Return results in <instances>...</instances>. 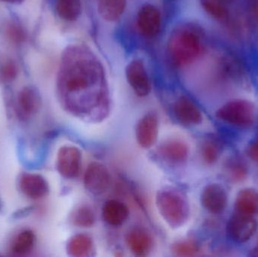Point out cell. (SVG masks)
Here are the masks:
<instances>
[{
  "instance_id": "obj_1",
  "label": "cell",
  "mask_w": 258,
  "mask_h": 257,
  "mask_svg": "<svg viewBox=\"0 0 258 257\" xmlns=\"http://www.w3.org/2000/svg\"><path fill=\"white\" fill-rule=\"evenodd\" d=\"M104 84V69L89 50L81 46L65 50L57 80V92L64 105L74 97L91 95L93 89L98 91Z\"/></svg>"
},
{
  "instance_id": "obj_2",
  "label": "cell",
  "mask_w": 258,
  "mask_h": 257,
  "mask_svg": "<svg viewBox=\"0 0 258 257\" xmlns=\"http://www.w3.org/2000/svg\"><path fill=\"white\" fill-rule=\"evenodd\" d=\"M167 48L174 64H189L200 56L203 50L201 30L191 24L177 26L170 34Z\"/></svg>"
},
{
  "instance_id": "obj_3",
  "label": "cell",
  "mask_w": 258,
  "mask_h": 257,
  "mask_svg": "<svg viewBox=\"0 0 258 257\" xmlns=\"http://www.w3.org/2000/svg\"><path fill=\"white\" fill-rule=\"evenodd\" d=\"M156 205L161 217L173 229L181 227L189 218V204L184 196L174 189L158 192Z\"/></svg>"
},
{
  "instance_id": "obj_4",
  "label": "cell",
  "mask_w": 258,
  "mask_h": 257,
  "mask_svg": "<svg viewBox=\"0 0 258 257\" xmlns=\"http://www.w3.org/2000/svg\"><path fill=\"white\" fill-rule=\"evenodd\" d=\"M216 116L221 120L236 126H249L254 122V105L244 100L230 101L216 112Z\"/></svg>"
},
{
  "instance_id": "obj_5",
  "label": "cell",
  "mask_w": 258,
  "mask_h": 257,
  "mask_svg": "<svg viewBox=\"0 0 258 257\" xmlns=\"http://www.w3.org/2000/svg\"><path fill=\"white\" fill-rule=\"evenodd\" d=\"M41 107L42 97L39 89L33 85H27L18 93L14 109L18 119L25 122L39 113Z\"/></svg>"
},
{
  "instance_id": "obj_6",
  "label": "cell",
  "mask_w": 258,
  "mask_h": 257,
  "mask_svg": "<svg viewBox=\"0 0 258 257\" xmlns=\"http://www.w3.org/2000/svg\"><path fill=\"white\" fill-rule=\"evenodd\" d=\"M82 152L74 146H63L57 152L56 168L66 179H75L80 173Z\"/></svg>"
},
{
  "instance_id": "obj_7",
  "label": "cell",
  "mask_w": 258,
  "mask_h": 257,
  "mask_svg": "<svg viewBox=\"0 0 258 257\" xmlns=\"http://www.w3.org/2000/svg\"><path fill=\"white\" fill-rule=\"evenodd\" d=\"M110 172L106 166L97 161L89 164L83 178L88 192L95 196L104 194L110 187Z\"/></svg>"
},
{
  "instance_id": "obj_8",
  "label": "cell",
  "mask_w": 258,
  "mask_h": 257,
  "mask_svg": "<svg viewBox=\"0 0 258 257\" xmlns=\"http://www.w3.org/2000/svg\"><path fill=\"white\" fill-rule=\"evenodd\" d=\"M257 229V222L252 216L237 214L233 215L227 225L229 237L237 243H245L254 235Z\"/></svg>"
},
{
  "instance_id": "obj_9",
  "label": "cell",
  "mask_w": 258,
  "mask_h": 257,
  "mask_svg": "<svg viewBox=\"0 0 258 257\" xmlns=\"http://www.w3.org/2000/svg\"><path fill=\"white\" fill-rule=\"evenodd\" d=\"M125 74L128 84L138 96L143 98L150 95L151 82L142 60L131 61L126 66Z\"/></svg>"
},
{
  "instance_id": "obj_10",
  "label": "cell",
  "mask_w": 258,
  "mask_h": 257,
  "mask_svg": "<svg viewBox=\"0 0 258 257\" xmlns=\"http://www.w3.org/2000/svg\"><path fill=\"white\" fill-rule=\"evenodd\" d=\"M137 25L144 36L147 37L157 36L162 27L160 11L153 5H143L137 15Z\"/></svg>"
},
{
  "instance_id": "obj_11",
  "label": "cell",
  "mask_w": 258,
  "mask_h": 257,
  "mask_svg": "<svg viewBox=\"0 0 258 257\" xmlns=\"http://www.w3.org/2000/svg\"><path fill=\"white\" fill-rule=\"evenodd\" d=\"M159 119L155 113L144 115L137 124L135 136L141 148L150 149L157 141L159 135Z\"/></svg>"
},
{
  "instance_id": "obj_12",
  "label": "cell",
  "mask_w": 258,
  "mask_h": 257,
  "mask_svg": "<svg viewBox=\"0 0 258 257\" xmlns=\"http://www.w3.org/2000/svg\"><path fill=\"white\" fill-rule=\"evenodd\" d=\"M18 186L21 193L33 200L46 197L50 191L49 185L45 178L37 174H22L19 177Z\"/></svg>"
},
{
  "instance_id": "obj_13",
  "label": "cell",
  "mask_w": 258,
  "mask_h": 257,
  "mask_svg": "<svg viewBox=\"0 0 258 257\" xmlns=\"http://www.w3.org/2000/svg\"><path fill=\"white\" fill-rule=\"evenodd\" d=\"M174 116L186 126H195L203 122V114L198 106L186 96H181L173 106Z\"/></svg>"
},
{
  "instance_id": "obj_14",
  "label": "cell",
  "mask_w": 258,
  "mask_h": 257,
  "mask_svg": "<svg viewBox=\"0 0 258 257\" xmlns=\"http://www.w3.org/2000/svg\"><path fill=\"white\" fill-rule=\"evenodd\" d=\"M201 202L205 209L212 214H221L227 206V193L218 184H209L202 193Z\"/></svg>"
},
{
  "instance_id": "obj_15",
  "label": "cell",
  "mask_w": 258,
  "mask_h": 257,
  "mask_svg": "<svg viewBox=\"0 0 258 257\" xmlns=\"http://www.w3.org/2000/svg\"><path fill=\"white\" fill-rule=\"evenodd\" d=\"M161 156L171 164H180L187 160L189 148L186 143L179 139H170L159 148Z\"/></svg>"
},
{
  "instance_id": "obj_16",
  "label": "cell",
  "mask_w": 258,
  "mask_h": 257,
  "mask_svg": "<svg viewBox=\"0 0 258 257\" xmlns=\"http://www.w3.org/2000/svg\"><path fill=\"white\" fill-rule=\"evenodd\" d=\"M125 240L128 248L136 256H146L153 247L151 235L142 228L136 227L131 229L127 233Z\"/></svg>"
},
{
  "instance_id": "obj_17",
  "label": "cell",
  "mask_w": 258,
  "mask_h": 257,
  "mask_svg": "<svg viewBox=\"0 0 258 257\" xmlns=\"http://www.w3.org/2000/svg\"><path fill=\"white\" fill-rule=\"evenodd\" d=\"M102 217L107 224L120 226L126 222L129 217L128 207L117 200H109L102 208Z\"/></svg>"
},
{
  "instance_id": "obj_18",
  "label": "cell",
  "mask_w": 258,
  "mask_h": 257,
  "mask_svg": "<svg viewBox=\"0 0 258 257\" xmlns=\"http://www.w3.org/2000/svg\"><path fill=\"white\" fill-rule=\"evenodd\" d=\"M93 249V240L86 234L80 233L74 235L70 238L67 244L68 255L74 257L90 256Z\"/></svg>"
},
{
  "instance_id": "obj_19",
  "label": "cell",
  "mask_w": 258,
  "mask_h": 257,
  "mask_svg": "<svg viewBox=\"0 0 258 257\" xmlns=\"http://www.w3.org/2000/svg\"><path fill=\"white\" fill-rule=\"evenodd\" d=\"M126 5V0H98V13L105 21L114 22L123 15Z\"/></svg>"
},
{
  "instance_id": "obj_20",
  "label": "cell",
  "mask_w": 258,
  "mask_h": 257,
  "mask_svg": "<svg viewBox=\"0 0 258 257\" xmlns=\"http://www.w3.org/2000/svg\"><path fill=\"white\" fill-rule=\"evenodd\" d=\"M236 208L241 214L252 216L258 211V193L251 189L241 190L236 200Z\"/></svg>"
},
{
  "instance_id": "obj_21",
  "label": "cell",
  "mask_w": 258,
  "mask_h": 257,
  "mask_svg": "<svg viewBox=\"0 0 258 257\" xmlns=\"http://www.w3.org/2000/svg\"><path fill=\"white\" fill-rule=\"evenodd\" d=\"M55 10L63 21H75L82 12L81 0H55Z\"/></svg>"
},
{
  "instance_id": "obj_22",
  "label": "cell",
  "mask_w": 258,
  "mask_h": 257,
  "mask_svg": "<svg viewBox=\"0 0 258 257\" xmlns=\"http://www.w3.org/2000/svg\"><path fill=\"white\" fill-rule=\"evenodd\" d=\"M36 235L33 231L24 230L20 232L12 244V253L17 256H26L34 248Z\"/></svg>"
},
{
  "instance_id": "obj_23",
  "label": "cell",
  "mask_w": 258,
  "mask_h": 257,
  "mask_svg": "<svg viewBox=\"0 0 258 257\" xmlns=\"http://www.w3.org/2000/svg\"><path fill=\"white\" fill-rule=\"evenodd\" d=\"M71 222L80 228H91L95 223L93 210L89 205H80L71 215Z\"/></svg>"
},
{
  "instance_id": "obj_24",
  "label": "cell",
  "mask_w": 258,
  "mask_h": 257,
  "mask_svg": "<svg viewBox=\"0 0 258 257\" xmlns=\"http://www.w3.org/2000/svg\"><path fill=\"white\" fill-rule=\"evenodd\" d=\"M205 10L215 19L222 20L227 15V9L221 0H200Z\"/></svg>"
},
{
  "instance_id": "obj_25",
  "label": "cell",
  "mask_w": 258,
  "mask_h": 257,
  "mask_svg": "<svg viewBox=\"0 0 258 257\" xmlns=\"http://www.w3.org/2000/svg\"><path fill=\"white\" fill-rule=\"evenodd\" d=\"M203 160L208 164H213L220 155V148L218 143L214 140H206L203 143L201 149Z\"/></svg>"
},
{
  "instance_id": "obj_26",
  "label": "cell",
  "mask_w": 258,
  "mask_h": 257,
  "mask_svg": "<svg viewBox=\"0 0 258 257\" xmlns=\"http://www.w3.org/2000/svg\"><path fill=\"white\" fill-rule=\"evenodd\" d=\"M18 75V68L13 60H6L0 66V81L10 83L16 79Z\"/></svg>"
},
{
  "instance_id": "obj_27",
  "label": "cell",
  "mask_w": 258,
  "mask_h": 257,
  "mask_svg": "<svg viewBox=\"0 0 258 257\" xmlns=\"http://www.w3.org/2000/svg\"><path fill=\"white\" fill-rule=\"evenodd\" d=\"M171 250L177 256H189L195 255L199 251V247L192 241H178L173 244Z\"/></svg>"
},
{
  "instance_id": "obj_28",
  "label": "cell",
  "mask_w": 258,
  "mask_h": 257,
  "mask_svg": "<svg viewBox=\"0 0 258 257\" xmlns=\"http://www.w3.org/2000/svg\"><path fill=\"white\" fill-rule=\"evenodd\" d=\"M6 36L11 42L21 44L26 39V33L24 29L17 24H11L6 28Z\"/></svg>"
},
{
  "instance_id": "obj_29",
  "label": "cell",
  "mask_w": 258,
  "mask_h": 257,
  "mask_svg": "<svg viewBox=\"0 0 258 257\" xmlns=\"http://www.w3.org/2000/svg\"><path fill=\"white\" fill-rule=\"evenodd\" d=\"M230 175L233 179L241 180L246 175V170L239 163H234L230 166Z\"/></svg>"
},
{
  "instance_id": "obj_30",
  "label": "cell",
  "mask_w": 258,
  "mask_h": 257,
  "mask_svg": "<svg viewBox=\"0 0 258 257\" xmlns=\"http://www.w3.org/2000/svg\"><path fill=\"white\" fill-rule=\"evenodd\" d=\"M247 154L251 159L258 161V140L252 142L248 146V149H247Z\"/></svg>"
},
{
  "instance_id": "obj_31",
  "label": "cell",
  "mask_w": 258,
  "mask_h": 257,
  "mask_svg": "<svg viewBox=\"0 0 258 257\" xmlns=\"http://www.w3.org/2000/svg\"><path fill=\"white\" fill-rule=\"evenodd\" d=\"M33 206L27 207V208H22V209L18 210L16 212L14 213L12 217L14 219H21L24 217H27L33 213Z\"/></svg>"
},
{
  "instance_id": "obj_32",
  "label": "cell",
  "mask_w": 258,
  "mask_h": 257,
  "mask_svg": "<svg viewBox=\"0 0 258 257\" xmlns=\"http://www.w3.org/2000/svg\"><path fill=\"white\" fill-rule=\"evenodd\" d=\"M2 1L5 2V3H10V4L19 5L24 3L25 0H2Z\"/></svg>"
},
{
  "instance_id": "obj_33",
  "label": "cell",
  "mask_w": 258,
  "mask_h": 257,
  "mask_svg": "<svg viewBox=\"0 0 258 257\" xmlns=\"http://www.w3.org/2000/svg\"><path fill=\"white\" fill-rule=\"evenodd\" d=\"M3 210H4V204H3V201L0 198V212H3Z\"/></svg>"
}]
</instances>
